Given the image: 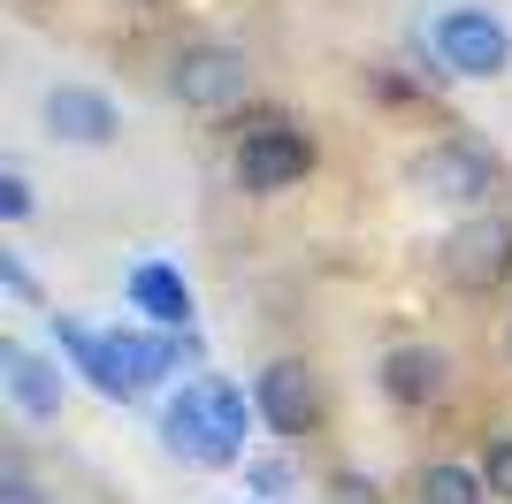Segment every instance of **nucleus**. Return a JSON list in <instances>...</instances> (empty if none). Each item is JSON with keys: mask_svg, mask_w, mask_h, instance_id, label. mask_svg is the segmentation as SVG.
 Instances as JSON below:
<instances>
[{"mask_svg": "<svg viewBox=\"0 0 512 504\" xmlns=\"http://www.w3.org/2000/svg\"><path fill=\"white\" fill-rule=\"evenodd\" d=\"M54 321V344L69 352V367L100 390V398L130 405V398H146L153 382H169L184 359H199V336L184 329H85L77 314H46Z\"/></svg>", "mask_w": 512, "mask_h": 504, "instance_id": "obj_1", "label": "nucleus"}, {"mask_svg": "<svg viewBox=\"0 0 512 504\" xmlns=\"http://www.w3.org/2000/svg\"><path fill=\"white\" fill-rule=\"evenodd\" d=\"M237 184L245 191H291L314 168V138H306L283 107H253V115H237Z\"/></svg>", "mask_w": 512, "mask_h": 504, "instance_id": "obj_2", "label": "nucleus"}, {"mask_svg": "<svg viewBox=\"0 0 512 504\" xmlns=\"http://www.w3.org/2000/svg\"><path fill=\"white\" fill-rule=\"evenodd\" d=\"M406 184L421 199H436V207H482L497 191V161L482 146H467V138H436V146H421L406 161Z\"/></svg>", "mask_w": 512, "mask_h": 504, "instance_id": "obj_3", "label": "nucleus"}, {"mask_svg": "<svg viewBox=\"0 0 512 504\" xmlns=\"http://www.w3.org/2000/svg\"><path fill=\"white\" fill-rule=\"evenodd\" d=\"M428 46H436L444 77H505L512 69V31L490 8H444L428 23Z\"/></svg>", "mask_w": 512, "mask_h": 504, "instance_id": "obj_4", "label": "nucleus"}, {"mask_svg": "<svg viewBox=\"0 0 512 504\" xmlns=\"http://www.w3.org/2000/svg\"><path fill=\"white\" fill-rule=\"evenodd\" d=\"M436 268H444L451 291H474V298L497 291V283H512V222L505 214H467V222L444 237Z\"/></svg>", "mask_w": 512, "mask_h": 504, "instance_id": "obj_5", "label": "nucleus"}, {"mask_svg": "<svg viewBox=\"0 0 512 504\" xmlns=\"http://www.w3.org/2000/svg\"><path fill=\"white\" fill-rule=\"evenodd\" d=\"M169 84H176V100L199 107V115H230V107L253 92V62H245L237 46H184Z\"/></svg>", "mask_w": 512, "mask_h": 504, "instance_id": "obj_6", "label": "nucleus"}, {"mask_svg": "<svg viewBox=\"0 0 512 504\" xmlns=\"http://www.w3.org/2000/svg\"><path fill=\"white\" fill-rule=\"evenodd\" d=\"M161 443H169V459H184V466H237L245 459V443L222 436V420H214L199 382H184V390L161 405Z\"/></svg>", "mask_w": 512, "mask_h": 504, "instance_id": "obj_7", "label": "nucleus"}, {"mask_svg": "<svg viewBox=\"0 0 512 504\" xmlns=\"http://www.w3.org/2000/svg\"><path fill=\"white\" fill-rule=\"evenodd\" d=\"M253 405H260V420H268L276 436H306V428L321 420V382H314V367H306V359H276V367H260Z\"/></svg>", "mask_w": 512, "mask_h": 504, "instance_id": "obj_8", "label": "nucleus"}, {"mask_svg": "<svg viewBox=\"0 0 512 504\" xmlns=\"http://www.w3.org/2000/svg\"><path fill=\"white\" fill-rule=\"evenodd\" d=\"M0 382H8V405L23 420H54L62 398H69V375L54 359H39L31 344H0Z\"/></svg>", "mask_w": 512, "mask_h": 504, "instance_id": "obj_9", "label": "nucleus"}, {"mask_svg": "<svg viewBox=\"0 0 512 504\" xmlns=\"http://www.w3.org/2000/svg\"><path fill=\"white\" fill-rule=\"evenodd\" d=\"M383 398L390 405H406V413H421V405H436L444 398V382H451V367H444V352L436 344H390L383 352Z\"/></svg>", "mask_w": 512, "mask_h": 504, "instance_id": "obj_10", "label": "nucleus"}, {"mask_svg": "<svg viewBox=\"0 0 512 504\" xmlns=\"http://www.w3.org/2000/svg\"><path fill=\"white\" fill-rule=\"evenodd\" d=\"M46 130L69 138V146H107V138L123 130V115H115V100L92 92V84H54V92H46Z\"/></svg>", "mask_w": 512, "mask_h": 504, "instance_id": "obj_11", "label": "nucleus"}, {"mask_svg": "<svg viewBox=\"0 0 512 504\" xmlns=\"http://www.w3.org/2000/svg\"><path fill=\"white\" fill-rule=\"evenodd\" d=\"M123 291H130V306H138L153 329H176V336L192 329V283H184L169 260H138Z\"/></svg>", "mask_w": 512, "mask_h": 504, "instance_id": "obj_12", "label": "nucleus"}, {"mask_svg": "<svg viewBox=\"0 0 512 504\" xmlns=\"http://www.w3.org/2000/svg\"><path fill=\"white\" fill-rule=\"evenodd\" d=\"M482 497H490L482 466H451V459L421 466V504H482Z\"/></svg>", "mask_w": 512, "mask_h": 504, "instance_id": "obj_13", "label": "nucleus"}, {"mask_svg": "<svg viewBox=\"0 0 512 504\" xmlns=\"http://www.w3.org/2000/svg\"><path fill=\"white\" fill-rule=\"evenodd\" d=\"M199 390H207V405H214V420H222V436L230 443H245V428L260 420V405L237 390V382H222V375H199Z\"/></svg>", "mask_w": 512, "mask_h": 504, "instance_id": "obj_14", "label": "nucleus"}, {"mask_svg": "<svg viewBox=\"0 0 512 504\" xmlns=\"http://www.w3.org/2000/svg\"><path fill=\"white\" fill-rule=\"evenodd\" d=\"M482 482H490V497L512 504V436H490V443H482Z\"/></svg>", "mask_w": 512, "mask_h": 504, "instance_id": "obj_15", "label": "nucleus"}, {"mask_svg": "<svg viewBox=\"0 0 512 504\" xmlns=\"http://www.w3.org/2000/svg\"><path fill=\"white\" fill-rule=\"evenodd\" d=\"M245 489H253V497H268V504H276L283 489H291V466H283V459H245Z\"/></svg>", "mask_w": 512, "mask_h": 504, "instance_id": "obj_16", "label": "nucleus"}, {"mask_svg": "<svg viewBox=\"0 0 512 504\" xmlns=\"http://www.w3.org/2000/svg\"><path fill=\"white\" fill-rule=\"evenodd\" d=\"M23 214H31V176L0 168V222H23Z\"/></svg>", "mask_w": 512, "mask_h": 504, "instance_id": "obj_17", "label": "nucleus"}, {"mask_svg": "<svg viewBox=\"0 0 512 504\" xmlns=\"http://www.w3.org/2000/svg\"><path fill=\"white\" fill-rule=\"evenodd\" d=\"M0 291L23 298V306H39V283H31V268H23L16 252H0Z\"/></svg>", "mask_w": 512, "mask_h": 504, "instance_id": "obj_18", "label": "nucleus"}, {"mask_svg": "<svg viewBox=\"0 0 512 504\" xmlns=\"http://www.w3.org/2000/svg\"><path fill=\"white\" fill-rule=\"evenodd\" d=\"M0 504H46V497H39V482H31L23 466H0Z\"/></svg>", "mask_w": 512, "mask_h": 504, "instance_id": "obj_19", "label": "nucleus"}, {"mask_svg": "<svg viewBox=\"0 0 512 504\" xmlns=\"http://www.w3.org/2000/svg\"><path fill=\"white\" fill-rule=\"evenodd\" d=\"M337 504H383V497H375V482H360V474H337Z\"/></svg>", "mask_w": 512, "mask_h": 504, "instance_id": "obj_20", "label": "nucleus"}, {"mask_svg": "<svg viewBox=\"0 0 512 504\" xmlns=\"http://www.w3.org/2000/svg\"><path fill=\"white\" fill-rule=\"evenodd\" d=\"M505 344H512V336H505Z\"/></svg>", "mask_w": 512, "mask_h": 504, "instance_id": "obj_21", "label": "nucleus"}]
</instances>
